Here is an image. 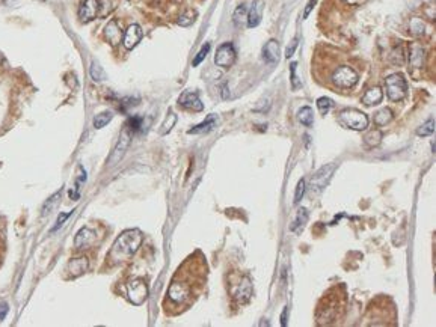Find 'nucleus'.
Returning a JSON list of instances; mask_svg holds the SVG:
<instances>
[{"label": "nucleus", "mask_w": 436, "mask_h": 327, "mask_svg": "<svg viewBox=\"0 0 436 327\" xmlns=\"http://www.w3.org/2000/svg\"><path fill=\"white\" fill-rule=\"evenodd\" d=\"M307 220H308V210L307 208H301L299 211H298V216H296V219L293 220V223L290 225V231H298V228L299 226H304L305 223H307Z\"/></svg>", "instance_id": "28"}, {"label": "nucleus", "mask_w": 436, "mask_h": 327, "mask_svg": "<svg viewBox=\"0 0 436 327\" xmlns=\"http://www.w3.org/2000/svg\"><path fill=\"white\" fill-rule=\"evenodd\" d=\"M112 118H113V113L109 112V110L99 113V115L94 118V127H95L97 130H100V128H103V127H106L110 121H112Z\"/></svg>", "instance_id": "27"}, {"label": "nucleus", "mask_w": 436, "mask_h": 327, "mask_svg": "<svg viewBox=\"0 0 436 327\" xmlns=\"http://www.w3.org/2000/svg\"><path fill=\"white\" fill-rule=\"evenodd\" d=\"M296 47H298V38H295V39L292 41V44L287 47V50H285V58H287V59H290V58L295 54V50H296Z\"/></svg>", "instance_id": "39"}, {"label": "nucleus", "mask_w": 436, "mask_h": 327, "mask_svg": "<svg viewBox=\"0 0 436 327\" xmlns=\"http://www.w3.org/2000/svg\"><path fill=\"white\" fill-rule=\"evenodd\" d=\"M207 281V262L201 252L192 253L175 271L166 291L165 311L178 315L187 311L200 297Z\"/></svg>", "instance_id": "1"}, {"label": "nucleus", "mask_w": 436, "mask_h": 327, "mask_svg": "<svg viewBox=\"0 0 436 327\" xmlns=\"http://www.w3.org/2000/svg\"><path fill=\"white\" fill-rule=\"evenodd\" d=\"M314 6H316V0H310V3H308V5H307V8H305V12H304V18H308L310 12L314 9Z\"/></svg>", "instance_id": "42"}, {"label": "nucleus", "mask_w": 436, "mask_h": 327, "mask_svg": "<svg viewBox=\"0 0 436 327\" xmlns=\"http://www.w3.org/2000/svg\"><path fill=\"white\" fill-rule=\"evenodd\" d=\"M423 59H424V50L418 44H414L409 51V62L415 67H421Z\"/></svg>", "instance_id": "22"}, {"label": "nucleus", "mask_w": 436, "mask_h": 327, "mask_svg": "<svg viewBox=\"0 0 436 327\" xmlns=\"http://www.w3.org/2000/svg\"><path fill=\"white\" fill-rule=\"evenodd\" d=\"M131 133H136V131H139L140 128H142V118H139V116H133V118H130L128 119V124L125 125Z\"/></svg>", "instance_id": "37"}, {"label": "nucleus", "mask_w": 436, "mask_h": 327, "mask_svg": "<svg viewBox=\"0 0 436 327\" xmlns=\"http://www.w3.org/2000/svg\"><path fill=\"white\" fill-rule=\"evenodd\" d=\"M95 240H97V235H95L94 231H91L89 228H82L77 232L76 238H74V244H76L77 249H83V247H88V246L94 244Z\"/></svg>", "instance_id": "15"}, {"label": "nucleus", "mask_w": 436, "mask_h": 327, "mask_svg": "<svg viewBox=\"0 0 436 327\" xmlns=\"http://www.w3.org/2000/svg\"><path fill=\"white\" fill-rule=\"evenodd\" d=\"M393 118H394V115H393V112L390 109H380L376 115H374V124L377 125V127H383V125H386V124H390L391 121H393Z\"/></svg>", "instance_id": "24"}, {"label": "nucleus", "mask_w": 436, "mask_h": 327, "mask_svg": "<svg viewBox=\"0 0 436 327\" xmlns=\"http://www.w3.org/2000/svg\"><path fill=\"white\" fill-rule=\"evenodd\" d=\"M100 3L99 0H85L79 9V18L82 23H89L97 17Z\"/></svg>", "instance_id": "12"}, {"label": "nucleus", "mask_w": 436, "mask_h": 327, "mask_svg": "<svg viewBox=\"0 0 436 327\" xmlns=\"http://www.w3.org/2000/svg\"><path fill=\"white\" fill-rule=\"evenodd\" d=\"M88 270V259L85 256H80V258H74L68 262L67 265V270L70 273V278H79L82 276L85 271Z\"/></svg>", "instance_id": "16"}, {"label": "nucleus", "mask_w": 436, "mask_h": 327, "mask_svg": "<svg viewBox=\"0 0 436 327\" xmlns=\"http://www.w3.org/2000/svg\"><path fill=\"white\" fill-rule=\"evenodd\" d=\"M298 119L302 125L305 127H311L314 124V113H313V109L305 106L302 109L298 110Z\"/></svg>", "instance_id": "23"}, {"label": "nucleus", "mask_w": 436, "mask_h": 327, "mask_svg": "<svg viewBox=\"0 0 436 327\" xmlns=\"http://www.w3.org/2000/svg\"><path fill=\"white\" fill-rule=\"evenodd\" d=\"M3 61V56H2V53H0V62Z\"/></svg>", "instance_id": "45"}, {"label": "nucleus", "mask_w": 436, "mask_h": 327, "mask_svg": "<svg viewBox=\"0 0 436 327\" xmlns=\"http://www.w3.org/2000/svg\"><path fill=\"white\" fill-rule=\"evenodd\" d=\"M235 48L231 42H223L219 45L218 51L215 54V64L222 68H229L235 62Z\"/></svg>", "instance_id": "9"}, {"label": "nucleus", "mask_w": 436, "mask_h": 327, "mask_svg": "<svg viewBox=\"0 0 436 327\" xmlns=\"http://www.w3.org/2000/svg\"><path fill=\"white\" fill-rule=\"evenodd\" d=\"M296 67H298L296 62H292V64H290V80H292V88H293V91H298V89L301 88V82H299V79H298V76H296Z\"/></svg>", "instance_id": "36"}, {"label": "nucleus", "mask_w": 436, "mask_h": 327, "mask_svg": "<svg viewBox=\"0 0 436 327\" xmlns=\"http://www.w3.org/2000/svg\"><path fill=\"white\" fill-rule=\"evenodd\" d=\"M130 142H131V131L125 127L121 131V136H119V139H118V142H116V145H115V148H113V151L110 154L109 160H108L110 166H115L116 163L121 161V158L124 157L125 151L130 146Z\"/></svg>", "instance_id": "7"}, {"label": "nucleus", "mask_w": 436, "mask_h": 327, "mask_svg": "<svg viewBox=\"0 0 436 327\" xmlns=\"http://www.w3.org/2000/svg\"><path fill=\"white\" fill-rule=\"evenodd\" d=\"M385 89L391 101H400L408 94V83L402 74H391L385 80Z\"/></svg>", "instance_id": "5"}, {"label": "nucleus", "mask_w": 436, "mask_h": 327, "mask_svg": "<svg viewBox=\"0 0 436 327\" xmlns=\"http://www.w3.org/2000/svg\"><path fill=\"white\" fill-rule=\"evenodd\" d=\"M304 195H305V180L302 178V180H299V183H298V186H296V193H295V204H299V202L302 201Z\"/></svg>", "instance_id": "38"}, {"label": "nucleus", "mask_w": 436, "mask_h": 327, "mask_svg": "<svg viewBox=\"0 0 436 327\" xmlns=\"http://www.w3.org/2000/svg\"><path fill=\"white\" fill-rule=\"evenodd\" d=\"M209 51H210V44L207 42V44H204V45L201 47V50H200V51H198V54L195 56V59H193L192 65H193V67H198V65H200V64L207 58Z\"/></svg>", "instance_id": "33"}, {"label": "nucleus", "mask_w": 436, "mask_h": 327, "mask_svg": "<svg viewBox=\"0 0 436 327\" xmlns=\"http://www.w3.org/2000/svg\"><path fill=\"white\" fill-rule=\"evenodd\" d=\"M263 59L269 64H276L279 61V42L276 39H270L266 42L263 48Z\"/></svg>", "instance_id": "17"}, {"label": "nucleus", "mask_w": 436, "mask_h": 327, "mask_svg": "<svg viewBox=\"0 0 436 327\" xmlns=\"http://www.w3.org/2000/svg\"><path fill=\"white\" fill-rule=\"evenodd\" d=\"M338 122L349 130L362 131L368 127V116L356 109H344L338 115Z\"/></svg>", "instance_id": "4"}, {"label": "nucleus", "mask_w": 436, "mask_h": 327, "mask_svg": "<svg viewBox=\"0 0 436 327\" xmlns=\"http://www.w3.org/2000/svg\"><path fill=\"white\" fill-rule=\"evenodd\" d=\"M281 324H282V326H285V324H287V308L282 311V315H281Z\"/></svg>", "instance_id": "44"}, {"label": "nucleus", "mask_w": 436, "mask_h": 327, "mask_svg": "<svg viewBox=\"0 0 436 327\" xmlns=\"http://www.w3.org/2000/svg\"><path fill=\"white\" fill-rule=\"evenodd\" d=\"M248 18V11H246V6L245 5H240L237 6V9L234 11V15H232V21L235 26H241L243 21Z\"/></svg>", "instance_id": "31"}, {"label": "nucleus", "mask_w": 436, "mask_h": 327, "mask_svg": "<svg viewBox=\"0 0 436 327\" xmlns=\"http://www.w3.org/2000/svg\"><path fill=\"white\" fill-rule=\"evenodd\" d=\"M332 106H333V101L327 97H320L317 100V109L320 110L322 115H326L327 112L332 109Z\"/></svg>", "instance_id": "34"}, {"label": "nucleus", "mask_w": 436, "mask_h": 327, "mask_svg": "<svg viewBox=\"0 0 436 327\" xmlns=\"http://www.w3.org/2000/svg\"><path fill=\"white\" fill-rule=\"evenodd\" d=\"M5 252H6V247H5V240L3 237L0 235V267L3 264V259H5Z\"/></svg>", "instance_id": "41"}, {"label": "nucleus", "mask_w": 436, "mask_h": 327, "mask_svg": "<svg viewBox=\"0 0 436 327\" xmlns=\"http://www.w3.org/2000/svg\"><path fill=\"white\" fill-rule=\"evenodd\" d=\"M175 122H177V115L175 113H169L168 116H166V119H165V122H163V125H162V130H160V134L162 136H165V134H168L171 130H172V127L175 125Z\"/></svg>", "instance_id": "32"}, {"label": "nucleus", "mask_w": 436, "mask_h": 327, "mask_svg": "<svg viewBox=\"0 0 436 327\" xmlns=\"http://www.w3.org/2000/svg\"><path fill=\"white\" fill-rule=\"evenodd\" d=\"M70 214H71V211H70V213H64V214H61V216L58 217V220H56V226L52 229V232H55V231H56V229H58V228H59L65 220H67V219L70 217Z\"/></svg>", "instance_id": "40"}, {"label": "nucleus", "mask_w": 436, "mask_h": 327, "mask_svg": "<svg viewBox=\"0 0 436 327\" xmlns=\"http://www.w3.org/2000/svg\"><path fill=\"white\" fill-rule=\"evenodd\" d=\"M382 98H383L382 89H380L379 86H374V88L368 89V91L364 94L362 103H364L365 106H376V104H379V103L382 101Z\"/></svg>", "instance_id": "21"}, {"label": "nucleus", "mask_w": 436, "mask_h": 327, "mask_svg": "<svg viewBox=\"0 0 436 327\" xmlns=\"http://www.w3.org/2000/svg\"><path fill=\"white\" fill-rule=\"evenodd\" d=\"M127 296H128V300L133 303V305H142L147 297H148V287L145 284V281L142 279H136L133 282L128 284V290H127Z\"/></svg>", "instance_id": "8"}, {"label": "nucleus", "mask_w": 436, "mask_h": 327, "mask_svg": "<svg viewBox=\"0 0 436 327\" xmlns=\"http://www.w3.org/2000/svg\"><path fill=\"white\" fill-rule=\"evenodd\" d=\"M61 192H56L52 198H49L45 202H44V205H42V216H47V214H50L55 208H56V205L59 204V201H61Z\"/></svg>", "instance_id": "26"}, {"label": "nucleus", "mask_w": 436, "mask_h": 327, "mask_svg": "<svg viewBox=\"0 0 436 327\" xmlns=\"http://www.w3.org/2000/svg\"><path fill=\"white\" fill-rule=\"evenodd\" d=\"M142 36H143V33H142L140 26H139V24H131V26H128V29H127L125 33H124L122 44H124V47H125L127 50H131V48H134V47L140 42Z\"/></svg>", "instance_id": "11"}, {"label": "nucleus", "mask_w": 436, "mask_h": 327, "mask_svg": "<svg viewBox=\"0 0 436 327\" xmlns=\"http://www.w3.org/2000/svg\"><path fill=\"white\" fill-rule=\"evenodd\" d=\"M382 133L379 131V130H373V131H370V133H367L365 136H364V143L368 146V148H374V146H377V145H380V142H382Z\"/></svg>", "instance_id": "25"}, {"label": "nucleus", "mask_w": 436, "mask_h": 327, "mask_svg": "<svg viewBox=\"0 0 436 327\" xmlns=\"http://www.w3.org/2000/svg\"><path fill=\"white\" fill-rule=\"evenodd\" d=\"M251 296H252V284H251V279L248 276H245V278H241V281L237 287V291L234 293L232 297L237 300L238 305H245L249 302Z\"/></svg>", "instance_id": "13"}, {"label": "nucleus", "mask_w": 436, "mask_h": 327, "mask_svg": "<svg viewBox=\"0 0 436 327\" xmlns=\"http://www.w3.org/2000/svg\"><path fill=\"white\" fill-rule=\"evenodd\" d=\"M143 235L139 229H127L124 231L113 243L110 252L108 253V262L110 265H118L127 259H130L137 249L140 247Z\"/></svg>", "instance_id": "2"}, {"label": "nucleus", "mask_w": 436, "mask_h": 327, "mask_svg": "<svg viewBox=\"0 0 436 327\" xmlns=\"http://www.w3.org/2000/svg\"><path fill=\"white\" fill-rule=\"evenodd\" d=\"M216 125H218V116L216 115H209L201 124L195 125L187 133L189 134H206V133H210Z\"/></svg>", "instance_id": "18"}, {"label": "nucleus", "mask_w": 436, "mask_h": 327, "mask_svg": "<svg viewBox=\"0 0 436 327\" xmlns=\"http://www.w3.org/2000/svg\"><path fill=\"white\" fill-rule=\"evenodd\" d=\"M433 131H435V119H429V121H426L418 130H417V136H420V137H426V136H432L433 134Z\"/></svg>", "instance_id": "29"}, {"label": "nucleus", "mask_w": 436, "mask_h": 327, "mask_svg": "<svg viewBox=\"0 0 436 327\" xmlns=\"http://www.w3.org/2000/svg\"><path fill=\"white\" fill-rule=\"evenodd\" d=\"M195 20H197V12L187 11V12H184V14L178 18V24H180V26H190Z\"/></svg>", "instance_id": "35"}, {"label": "nucleus", "mask_w": 436, "mask_h": 327, "mask_svg": "<svg viewBox=\"0 0 436 327\" xmlns=\"http://www.w3.org/2000/svg\"><path fill=\"white\" fill-rule=\"evenodd\" d=\"M336 169V165L335 163H329V165H325L322 166L316 174L314 177L311 178V187L314 190H322L326 187V184L329 183V180L332 178V174L335 172Z\"/></svg>", "instance_id": "10"}, {"label": "nucleus", "mask_w": 436, "mask_h": 327, "mask_svg": "<svg viewBox=\"0 0 436 327\" xmlns=\"http://www.w3.org/2000/svg\"><path fill=\"white\" fill-rule=\"evenodd\" d=\"M261 17H263V2L261 0H255L251 11L248 12V27H257L261 21Z\"/></svg>", "instance_id": "19"}, {"label": "nucleus", "mask_w": 436, "mask_h": 327, "mask_svg": "<svg viewBox=\"0 0 436 327\" xmlns=\"http://www.w3.org/2000/svg\"><path fill=\"white\" fill-rule=\"evenodd\" d=\"M6 314H8V305L3 303V305H0V321L6 317Z\"/></svg>", "instance_id": "43"}, {"label": "nucleus", "mask_w": 436, "mask_h": 327, "mask_svg": "<svg viewBox=\"0 0 436 327\" xmlns=\"http://www.w3.org/2000/svg\"><path fill=\"white\" fill-rule=\"evenodd\" d=\"M105 35H106L108 41H109L112 45H116V44H119V42H121L122 30L119 29V26H118V21H116V20L109 21V24H108V26H106V29H105Z\"/></svg>", "instance_id": "20"}, {"label": "nucleus", "mask_w": 436, "mask_h": 327, "mask_svg": "<svg viewBox=\"0 0 436 327\" xmlns=\"http://www.w3.org/2000/svg\"><path fill=\"white\" fill-rule=\"evenodd\" d=\"M91 77L94 82H103L106 79V73L102 68V65L99 62H92L91 64Z\"/></svg>", "instance_id": "30"}, {"label": "nucleus", "mask_w": 436, "mask_h": 327, "mask_svg": "<svg viewBox=\"0 0 436 327\" xmlns=\"http://www.w3.org/2000/svg\"><path fill=\"white\" fill-rule=\"evenodd\" d=\"M358 79H359V76L353 68H350L347 65H341L333 71L330 80H332L333 86H336L340 89H350L358 83Z\"/></svg>", "instance_id": "6"}, {"label": "nucleus", "mask_w": 436, "mask_h": 327, "mask_svg": "<svg viewBox=\"0 0 436 327\" xmlns=\"http://www.w3.org/2000/svg\"><path fill=\"white\" fill-rule=\"evenodd\" d=\"M178 104H180L181 107H184V109L193 110V112H201V110L204 109V106H203L198 94H197V92H189V91L184 92V94H181V97L178 98Z\"/></svg>", "instance_id": "14"}, {"label": "nucleus", "mask_w": 436, "mask_h": 327, "mask_svg": "<svg viewBox=\"0 0 436 327\" xmlns=\"http://www.w3.org/2000/svg\"><path fill=\"white\" fill-rule=\"evenodd\" d=\"M344 293L338 294V288H332L327 294H325L323 300L317 309V321L319 324H332L344 311Z\"/></svg>", "instance_id": "3"}]
</instances>
